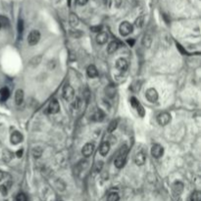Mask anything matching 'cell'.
I'll use <instances>...</instances> for the list:
<instances>
[{
    "mask_svg": "<svg viewBox=\"0 0 201 201\" xmlns=\"http://www.w3.org/2000/svg\"><path fill=\"white\" fill-rule=\"evenodd\" d=\"M128 153H129V148H128V145L124 144L120 148L119 152H118V154H117V156L115 157V160H114V164L118 169H122L123 167L125 166Z\"/></svg>",
    "mask_w": 201,
    "mask_h": 201,
    "instance_id": "1",
    "label": "cell"
},
{
    "mask_svg": "<svg viewBox=\"0 0 201 201\" xmlns=\"http://www.w3.org/2000/svg\"><path fill=\"white\" fill-rule=\"evenodd\" d=\"M133 31V27L131 23H129V22H123V23L120 25L119 27V31L121 33V36H129L130 33H132Z\"/></svg>",
    "mask_w": 201,
    "mask_h": 201,
    "instance_id": "2",
    "label": "cell"
},
{
    "mask_svg": "<svg viewBox=\"0 0 201 201\" xmlns=\"http://www.w3.org/2000/svg\"><path fill=\"white\" fill-rule=\"evenodd\" d=\"M40 32L36 30H32L29 33V36H27V43H29L31 46L36 45V44L40 41Z\"/></svg>",
    "mask_w": 201,
    "mask_h": 201,
    "instance_id": "3",
    "label": "cell"
},
{
    "mask_svg": "<svg viewBox=\"0 0 201 201\" xmlns=\"http://www.w3.org/2000/svg\"><path fill=\"white\" fill-rule=\"evenodd\" d=\"M63 97L67 101H72L75 97V90L70 85H67L63 88Z\"/></svg>",
    "mask_w": 201,
    "mask_h": 201,
    "instance_id": "4",
    "label": "cell"
},
{
    "mask_svg": "<svg viewBox=\"0 0 201 201\" xmlns=\"http://www.w3.org/2000/svg\"><path fill=\"white\" fill-rule=\"evenodd\" d=\"M145 97H146V99L148 100L149 102H156L158 100L159 98V95H158V92L157 90H156L155 88L153 87H150L148 88L146 91H145Z\"/></svg>",
    "mask_w": 201,
    "mask_h": 201,
    "instance_id": "5",
    "label": "cell"
},
{
    "mask_svg": "<svg viewBox=\"0 0 201 201\" xmlns=\"http://www.w3.org/2000/svg\"><path fill=\"white\" fill-rule=\"evenodd\" d=\"M157 122L160 126H167L171 122V115L168 112H162L157 117Z\"/></svg>",
    "mask_w": 201,
    "mask_h": 201,
    "instance_id": "6",
    "label": "cell"
},
{
    "mask_svg": "<svg viewBox=\"0 0 201 201\" xmlns=\"http://www.w3.org/2000/svg\"><path fill=\"white\" fill-rule=\"evenodd\" d=\"M163 154H164V148H163L162 145L156 143L151 147V155L153 156L154 158L158 159V158L162 157Z\"/></svg>",
    "mask_w": 201,
    "mask_h": 201,
    "instance_id": "7",
    "label": "cell"
},
{
    "mask_svg": "<svg viewBox=\"0 0 201 201\" xmlns=\"http://www.w3.org/2000/svg\"><path fill=\"white\" fill-rule=\"evenodd\" d=\"M131 104L133 108H136V112L138 113V115L140 117H143L144 114H145V111H144V108L142 107V105L138 102V100L136 98V97H132L131 98Z\"/></svg>",
    "mask_w": 201,
    "mask_h": 201,
    "instance_id": "8",
    "label": "cell"
},
{
    "mask_svg": "<svg viewBox=\"0 0 201 201\" xmlns=\"http://www.w3.org/2000/svg\"><path fill=\"white\" fill-rule=\"evenodd\" d=\"M60 111V104L56 99H53L51 102L49 103V106L47 108V112L49 114H56Z\"/></svg>",
    "mask_w": 201,
    "mask_h": 201,
    "instance_id": "9",
    "label": "cell"
},
{
    "mask_svg": "<svg viewBox=\"0 0 201 201\" xmlns=\"http://www.w3.org/2000/svg\"><path fill=\"white\" fill-rule=\"evenodd\" d=\"M172 191H173V194L176 197H178L183 191V183L182 182H175L172 186Z\"/></svg>",
    "mask_w": 201,
    "mask_h": 201,
    "instance_id": "10",
    "label": "cell"
},
{
    "mask_svg": "<svg viewBox=\"0 0 201 201\" xmlns=\"http://www.w3.org/2000/svg\"><path fill=\"white\" fill-rule=\"evenodd\" d=\"M93 150H94V144L91 142H88L83 145V147L82 149V153L85 157H89L93 153Z\"/></svg>",
    "mask_w": 201,
    "mask_h": 201,
    "instance_id": "11",
    "label": "cell"
},
{
    "mask_svg": "<svg viewBox=\"0 0 201 201\" xmlns=\"http://www.w3.org/2000/svg\"><path fill=\"white\" fill-rule=\"evenodd\" d=\"M23 135H22L21 132H14L12 135H11V137H10V140H11V143L16 145V144H19L20 142L23 141Z\"/></svg>",
    "mask_w": 201,
    "mask_h": 201,
    "instance_id": "12",
    "label": "cell"
},
{
    "mask_svg": "<svg viewBox=\"0 0 201 201\" xmlns=\"http://www.w3.org/2000/svg\"><path fill=\"white\" fill-rule=\"evenodd\" d=\"M135 163L137 165V166H142L145 164V162H146V156L143 152H137L136 155H135Z\"/></svg>",
    "mask_w": 201,
    "mask_h": 201,
    "instance_id": "13",
    "label": "cell"
},
{
    "mask_svg": "<svg viewBox=\"0 0 201 201\" xmlns=\"http://www.w3.org/2000/svg\"><path fill=\"white\" fill-rule=\"evenodd\" d=\"M116 67L119 71L124 72V71H126L128 69V67H129V63H128V61L125 58H120V59L117 60Z\"/></svg>",
    "mask_w": 201,
    "mask_h": 201,
    "instance_id": "14",
    "label": "cell"
},
{
    "mask_svg": "<svg viewBox=\"0 0 201 201\" xmlns=\"http://www.w3.org/2000/svg\"><path fill=\"white\" fill-rule=\"evenodd\" d=\"M105 117L104 112L101 109H97L93 112V114L91 115V120L95 121V122H101Z\"/></svg>",
    "mask_w": 201,
    "mask_h": 201,
    "instance_id": "15",
    "label": "cell"
},
{
    "mask_svg": "<svg viewBox=\"0 0 201 201\" xmlns=\"http://www.w3.org/2000/svg\"><path fill=\"white\" fill-rule=\"evenodd\" d=\"M108 40V33L105 32V31H100L97 36H96V42L100 45H102V44H105Z\"/></svg>",
    "mask_w": 201,
    "mask_h": 201,
    "instance_id": "16",
    "label": "cell"
},
{
    "mask_svg": "<svg viewBox=\"0 0 201 201\" xmlns=\"http://www.w3.org/2000/svg\"><path fill=\"white\" fill-rule=\"evenodd\" d=\"M119 42L117 41V40H113V41H111L109 44H108V46H107V52L109 54H113L115 53L117 50H118L119 48Z\"/></svg>",
    "mask_w": 201,
    "mask_h": 201,
    "instance_id": "17",
    "label": "cell"
},
{
    "mask_svg": "<svg viewBox=\"0 0 201 201\" xmlns=\"http://www.w3.org/2000/svg\"><path fill=\"white\" fill-rule=\"evenodd\" d=\"M86 74H87V76L89 77H91V79H93V77H96L98 76V71L96 69V67L94 65H89L87 67Z\"/></svg>",
    "mask_w": 201,
    "mask_h": 201,
    "instance_id": "18",
    "label": "cell"
},
{
    "mask_svg": "<svg viewBox=\"0 0 201 201\" xmlns=\"http://www.w3.org/2000/svg\"><path fill=\"white\" fill-rule=\"evenodd\" d=\"M24 101V91L22 89H17L15 93V102L17 105H21Z\"/></svg>",
    "mask_w": 201,
    "mask_h": 201,
    "instance_id": "19",
    "label": "cell"
},
{
    "mask_svg": "<svg viewBox=\"0 0 201 201\" xmlns=\"http://www.w3.org/2000/svg\"><path fill=\"white\" fill-rule=\"evenodd\" d=\"M109 150H110V143L106 141V142H103L101 145H100V147H99V153L101 154L102 156H105V155L108 154Z\"/></svg>",
    "mask_w": 201,
    "mask_h": 201,
    "instance_id": "20",
    "label": "cell"
},
{
    "mask_svg": "<svg viewBox=\"0 0 201 201\" xmlns=\"http://www.w3.org/2000/svg\"><path fill=\"white\" fill-rule=\"evenodd\" d=\"M69 22H70V25L73 27H76L77 25H79V23H80V19H79V17H77L76 14L71 13L70 16H69Z\"/></svg>",
    "mask_w": 201,
    "mask_h": 201,
    "instance_id": "21",
    "label": "cell"
},
{
    "mask_svg": "<svg viewBox=\"0 0 201 201\" xmlns=\"http://www.w3.org/2000/svg\"><path fill=\"white\" fill-rule=\"evenodd\" d=\"M151 42H152V36L149 35V33H145L144 36H143V40H142V44L144 47H150L151 45Z\"/></svg>",
    "mask_w": 201,
    "mask_h": 201,
    "instance_id": "22",
    "label": "cell"
},
{
    "mask_svg": "<svg viewBox=\"0 0 201 201\" xmlns=\"http://www.w3.org/2000/svg\"><path fill=\"white\" fill-rule=\"evenodd\" d=\"M10 96V90L7 87H2L0 89V97H1L2 101H5L7 100Z\"/></svg>",
    "mask_w": 201,
    "mask_h": 201,
    "instance_id": "23",
    "label": "cell"
},
{
    "mask_svg": "<svg viewBox=\"0 0 201 201\" xmlns=\"http://www.w3.org/2000/svg\"><path fill=\"white\" fill-rule=\"evenodd\" d=\"M120 196L118 192H110L107 196V201H119Z\"/></svg>",
    "mask_w": 201,
    "mask_h": 201,
    "instance_id": "24",
    "label": "cell"
},
{
    "mask_svg": "<svg viewBox=\"0 0 201 201\" xmlns=\"http://www.w3.org/2000/svg\"><path fill=\"white\" fill-rule=\"evenodd\" d=\"M191 201H201V192L199 191H195L191 194Z\"/></svg>",
    "mask_w": 201,
    "mask_h": 201,
    "instance_id": "25",
    "label": "cell"
},
{
    "mask_svg": "<svg viewBox=\"0 0 201 201\" xmlns=\"http://www.w3.org/2000/svg\"><path fill=\"white\" fill-rule=\"evenodd\" d=\"M117 125H118V122H117L116 120L111 121V122H110V124H109V126H108L107 132H113L116 130Z\"/></svg>",
    "mask_w": 201,
    "mask_h": 201,
    "instance_id": "26",
    "label": "cell"
},
{
    "mask_svg": "<svg viewBox=\"0 0 201 201\" xmlns=\"http://www.w3.org/2000/svg\"><path fill=\"white\" fill-rule=\"evenodd\" d=\"M106 94H107V96L109 97H114L115 96V88L114 86H109L108 87H106Z\"/></svg>",
    "mask_w": 201,
    "mask_h": 201,
    "instance_id": "27",
    "label": "cell"
},
{
    "mask_svg": "<svg viewBox=\"0 0 201 201\" xmlns=\"http://www.w3.org/2000/svg\"><path fill=\"white\" fill-rule=\"evenodd\" d=\"M42 154V149L40 147H36L32 149V155L35 158H40Z\"/></svg>",
    "mask_w": 201,
    "mask_h": 201,
    "instance_id": "28",
    "label": "cell"
},
{
    "mask_svg": "<svg viewBox=\"0 0 201 201\" xmlns=\"http://www.w3.org/2000/svg\"><path fill=\"white\" fill-rule=\"evenodd\" d=\"M40 60H41V56L35 57V58H32V59L31 60L30 64H31V66H32V67H36V66H37L38 64H40Z\"/></svg>",
    "mask_w": 201,
    "mask_h": 201,
    "instance_id": "29",
    "label": "cell"
},
{
    "mask_svg": "<svg viewBox=\"0 0 201 201\" xmlns=\"http://www.w3.org/2000/svg\"><path fill=\"white\" fill-rule=\"evenodd\" d=\"M16 201H27V197L25 193L21 192L16 196Z\"/></svg>",
    "mask_w": 201,
    "mask_h": 201,
    "instance_id": "30",
    "label": "cell"
},
{
    "mask_svg": "<svg viewBox=\"0 0 201 201\" xmlns=\"http://www.w3.org/2000/svg\"><path fill=\"white\" fill-rule=\"evenodd\" d=\"M142 25H143V17L140 16V17H138V18L136 20V22H135V26L137 27H141Z\"/></svg>",
    "mask_w": 201,
    "mask_h": 201,
    "instance_id": "31",
    "label": "cell"
},
{
    "mask_svg": "<svg viewBox=\"0 0 201 201\" xmlns=\"http://www.w3.org/2000/svg\"><path fill=\"white\" fill-rule=\"evenodd\" d=\"M23 31H24V23L22 20H19L18 22V32L19 35H22L23 33Z\"/></svg>",
    "mask_w": 201,
    "mask_h": 201,
    "instance_id": "32",
    "label": "cell"
},
{
    "mask_svg": "<svg viewBox=\"0 0 201 201\" xmlns=\"http://www.w3.org/2000/svg\"><path fill=\"white\" fill-rule=\"evenodd\" d=\"M0 192H1L3 195H6L7 192H8V187L6 185H2L1 186H0Z\"/></svg>",
    "mask_w": 201,
    "mask_h": 201,
    "instance_id": "33",
    "label": "cell"
},
{
    "mask_svg": "<svg viewBox=\"0 0 201 201\" xmlns=\"http://www.w3.org/2000/svg\"><path fill=\"white\" fill-rule=\"evenodd\" d=\"M102 168H103V162H102V161L97 162L96 166H95V171H96L97 173H99L100 171L102 170Z\"/></svg>",
    "mask_w": 201,
    "mask_h": 201,
    "instance_id": "34",
    "label": "cell"
},
{
    "mask_svg": "<svg viewBox=\"0 0 201 201\" xmlns=\"http://www.w3.org/2000/svg\"><path fill=\"white\" fill-rule=\"evenodd\" d=\"M90 30L93 31H101V26H95V27H91Z\"/></svg>",
    "mask_w": 201,
    "mask_h": 201,
    "instance_id": "35",
    "label": "cell"
},
{
    "mask_svg": "<svg viewBox=\"0 0 201 201\" xmlns=\"http://www.w3.org/2000/svg\"><path fill=\"white\" fill-rule=\"evenodd\" d=\"M77 3H79L80 5H82H82H86L87 3L88 0H77Z\"/></svg>",
    "mask_w": 201,
    "mask_h": 201,
    "instance_id": "36",
    "label": "cell"
},
{
    "mask_svg": "<svg viewBox=\"0 0 201 201\" xmlns=\"http://www.w3.org/2000/svg\"><path fill=\"white\" fill-rule=\"evenodd\" d=\"M127 42L129 43V45H130V46H133V45H135L136 40H128Z\"/></svg>",
    "mask_w": 201,
    "mask_h": 201,
    "instance_id": "37",
    "label": "cell"
},
{
    "mask_svg": "<svg viewBox=\"0 0 201 201\" xmlns=\"http://www.w3.org/2000/svg\"><path fill=\"white\" fill-rule=\"evenodd\" d=\"M22 155H23V149H20L17 151V157L18 158H21L22 157Z\"/></svg>",
    "mask_w": 201,
    "mask_h": 201,
    "instance_id": "38",
    "label": "cell"
},
{
    "mask_svg": "<svg viewBox=\"0 0 201 201\" xmlns=\"http://www.w3.org/2000/svg\"><path fill=\"white\" fill-rule=\"evenodd\" d=\"M3 178H4V173L0 171V181H1Z\"/></svg>",
    "mask_w": 201,
    "mask_h": 201,
    "instance_id": "39",
    "label": "cell"
},
{
    "mask_svg": "<svg viewBox=\"0 0 201 201\" xmlns=\"http://www.w3.org/2000/svg\"><path fill=\"white\" fill-rule=\"evenodd\" d=\"M1 27H2V25H1V22H0V29H1Z\"/></svg>",
    "mask_w": 201,
    "mask_h": 201,
    "instance_id": "40",
    "label": "cell"
}]
</instances>
